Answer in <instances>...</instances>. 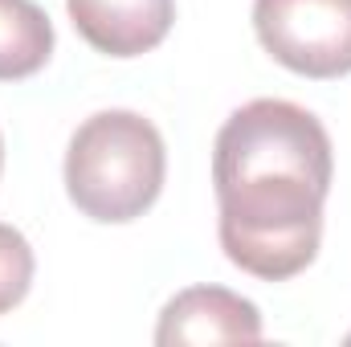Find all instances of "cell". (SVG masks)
<instances>
[{
  "mask_svg": "<svg viewBox=\"0 0 351 347\" xmlns=\"http://www.w3.org/2000/svg\"><path fill=\"white\" fill-rule=\"evenodd\" d=\"M164 139L135 110H98L66 152V192L78 213L102 225L143 217L164 192Z\"/></svg>",
  "mask_w": 351,
  "mask_h": 347,
  "instance_id": "2",
  "label": "cell"
},
{
  "mask_svg": "<svg viewBox=\"0 0 351 347\" xmlns=\"http://www.w3.org/2000/svg\"><path fill=\"white\" fill-rule=\"evenodd\" d=\"M53 53V25L37 0H0V82L33 78Z\"/></svg>",
  "mask_w": 351,
  "mask_h": 347,
  "instance_id": "6",
  "label": "cell"
},
{
  "mask_svg": "<svg viewBox=\"0 0 351 347\" xmlns=\"http://www.w3.org/2000/svg\"><path fill=\"white\" fill-rule=\"evenodd\" d=\"M0 168H4V143H0Z\"/></svg>",
  "mask_w": 351,
  "mask_h": 347,
  "instance_id": "8",
  "label": "cell"
},
{
  "mask_svg": "<svg viewBox=\"0 0 351 347\" xmlns=\"http://www.w3.org/2000/svg\"><path fill=\"white\" fill-rule=\"evenodd\" d=\"M74 29L106 58L156 49L176 21V0H66Z\"/></svg>",
  "mask_w": 351,
  "mask_h": 347,
  "instance_id": "5",
  "label": "cell"
},
{
  "mask_svg": "<svg viewBox=\"0 0 351 347\" xmlns=\"http://www.w3.org/2000/svg\"><path fill=\"white\" fill-rule=\"evenodd\" d=\"M262 339V315L250 298L225 286L180 290L160 315L156 344H254Z\"/></svg>",
  "mask_w": 351,
  "mask_h": 347,
  "instance_id": "4",
  "label": "cell"
},
{
  "mask_svg": "<svg viewBox=\"0 0 351 347\" xmlns=\"http://www.w3.org/2000/svg\"><path fill=\"white\" fill-rule=\"evenodd\" d=\"M331 135L298 102L254 98L225 119L213 147L221 250L265 282L302 274L323 241Z\"/></svg>",
  "mask_w": 351,
  "mask_h": 347,
  "instance_id": "1",
  "label": "cell"
},
{
  "mask_svg": "<svg viewBox=\"0 0 351 347\" xmlns=\"http://www.w3.org/2000/svg\"><path fill=\"white\" fill-rule=\"evenodd\" d=\"M33 286V250L21 229L0 221V315L25 302Z\"/></svg>",
  "mask_w": 351,
  "mask_h": 347,
  "instance_id": "7",
  "label": "cell"
},
{
  "mask_svg": "<svg viewBox=\"0 0 351 347\" xmlns=\"http://www.w3.org/2000/svg\"><path fill=\"white\" fill-rule=\"evenodd\" d=\"M254 33L278 66L302 78L351 74V0H254Z\"/></svg>",
  "mask_w": 351,
  "mask_h": 347,
  "instance_id": "3",
  "label": "cell"
}]
</instances>
